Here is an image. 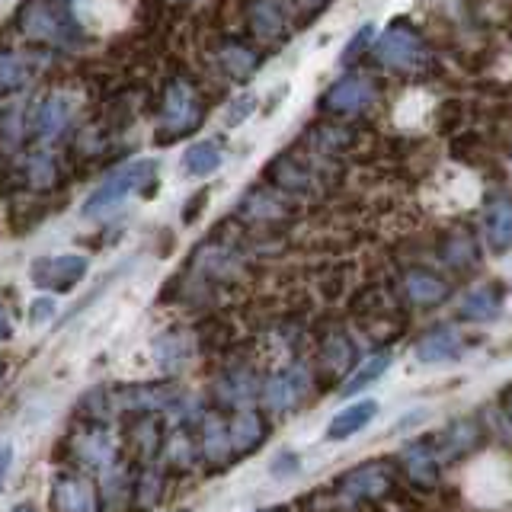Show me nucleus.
Returning <instances> with one entry per match:
<instances>
[{
  "mask_svg": "<svg viewBox=\"0 0 512 512\" xmlns=\"http://www.w3.org/2000/svg\"><path fill=\"white\" fill-rule=\"evenodd\" d=\"M244 16H247L250 32L263 42H282L288 39V29H292L288 0H250Z\"/></svg>",
  "mask_w": 512,
  "mask_h": 512,
  "instance_id": "ddd939ff",
  "label": "nucleus"
},
{
  "mask_svg": "<svg viewBox=\"0 0 512 512\" xmlns=\"http://www.w3.org/2000/svg\"><path fill=\"white\" fill-rule=\"evenodd\" d=\"M352 362H356V343L349 340V333L340 327L327 330L324 340H320V365H324L330 375H346Z\"/></svg>",
  "mask_w": 512,
  "mask_h": 512,
  "instance_id": "a878e982",
  "label": "nucleus"
},
{
  "mask_svg": "<svg viewBox=\"0 0 512 512\" xmlns=\"http://www.w3.org/2000/svg\"><path fill=\"white\" fill-rule=\"evenodd\" d=\"M10 333H13V327H10V317H7V311H4V304H0V343H4Z\"/></svg>",
  "mask_w": 512,
  "mask_h": 512,
  "instance_id": "79ce46f5",
  "label": "nucleus"
},
{
  "mask_svg": "<svg viewBox=\"0 0 512 512\" xmlns=\"http://www.w3.org/2000/svg\"><path fill=\"white\" fill-rule=\"evenodd\" d=\"M253 394H256V381L250 368H237V372H228L218 381V397H221V404H228V407L244 410L253 400Z\"/></svg>",
  "mask_w": 512,
  "mask_h": 512,
  "instance_id": "c756f323",
  "label": "nucleus"
},
{
  "mask_svg": "<svg viewBox=\"0 0 512 512\" xmlns=\"http://www.w3.org/2000/svg\"><path fill=\"white\" fill-rule=\"evenodd\" d=\"M10 512H39L36 506H29V503H23V506H16V509H10Z\"/></svg>",
  "mask_w": 512,
  "mask_h": 512,
  "instance_id": "37998d69",
  "label": "nucleus"
},
{
  "mask_svg": "<svg viewBox=\"0 0 512 512\" xmlns=\"http://www.w3.org/2000/svg\"><path fill=\"white\" fill-rule=\"evenodd\" d=\"M4 372H7V365H4V359H0V378H4Z\"/></svg>",
  "mask_w": 512,
  "mask_h": 512,
  "instance_id": "c03bdc74",
  "label": "nucleus"
},
{
  "mask_svg": "<svg viewBox=\"0 0 512 512\" xmlns=\"http://www.w3.org/2000/svg\"><path fill=\"white\" fill-rule=\"evenodd\" d=\"M208 196H212V189H208V186H202V189H199V199L192 196V199L186 202V208H183V221H186V224H192V221H196V218L202 215V208H205Z\"/></svg>",
  "mask_w": 512,
  "mask_h": 512,
  "instance_id": "e433bc0d",
  "label": "nucleus"
},
{
  "mask_svg": "<svg viewBox=\"0 0 512 512\" xmlns=\"http://www.w3.org/2000/svg\"><path fill=\"white\" fill-rule=\"evenodd\" d=\"M388 365H391V352H378V356L365 359L359 368H352V372H349V378H346V384H343V394L349 397V394L365 391L368 384H375L384 372H388Z\"/></svg>",
  "mask_w": 512,
  "mask_h": 512,
  "instance_id": "2f4dec72",
  "label": "nucleus"
},
{
  "mask_svg": "<svg viewBox=\"0 0 512 512\" xmlns=\"http://www.w3.org/2000/svg\"><path fill=\"white\" fill-rule=\"evenodd\" d=\"M183 512H186V509H183Z\"/></svg>",
  "mask_w": 512,
  "mask_h": 512,
  "instance_id": "a18cd8bd",
  "label": "nucleus"
},
{
  "mask_svg": "<svg viewBox=\"0 0 512 512\" xmlns=\"http://www.w3.org/2000/svg\"><path fill=\"white\" fill-rule=\"evenodd\" d=\"M87 256L77 253H64V256H39L29 266V279L36 288H45V292H71L74 285L84 282L87 276Z\"/></svg>",
  "mask_w": 512,
  "mask_h": 512,
  "instance_id": "9b49d317",
  "label": "nucleus"
},
{
  "mask_svg": "<svg viewBox=\"0 0 512 512\" xmlns=\"http://www.w3.org/2000/svg\"><path fill=\"white\" fill-rule=\"evenodd\" d=\"M154 186H157V160H132V164L119 167L103 186H96L90 192V199L84 202V215L100 218L112 212V208H119L132 192H154Z\"/></svg>",
  "mask_w": 512,
  "mask_h": 512,
  "instance_id": "7ed1b4c3",
  "label": "nucleus"
},
{
  "mask_svg": "<svg viewBox=\"0 0 512 512\" xmlns=\"http://www.w3.org/2000/svg\"><path fill=\"white\" fill-rule=\"evenodd\" d=\"M311 381H314V375H311L308 365H301V362L285 365L282 372H276L263 384L266 410L269 413H288V410L301 407L311 394Z\"/></svg>",
  "mask_w": 512,
  "mask_h": 512,
  "instance_id": "9d476101",
  "label": "nucleus"
},
{
  "mask_svg": "<svg viewBox=\"0 0 512 512\" xmlns=\"http://www.w3.org/2000/svg\"><path fill=\"white\" fill-rule=\"evenodd\" d=\"M484 240L493 253L512 250V199L496 196L484 208Z\"/></svg>",
  "mask_w": 512,
  "mask_h": 512,
  "instance_id": "4be33fe9",
  "label": "nucleus"
},
{
  "mask_svg": "<svg viewBox=\"0 0 512 512\" xmlns=\"http://www.w3.org/2000/svg\"><path fill=\"white\" fill-rule=\"evenodd\" d=\"M356 141H359L356 128L336 125V122H320V125H311L308 132H304V144H308L317 157H340V154L356 148Z\"/></svg>",
  "mask_w": 512,
  "mask_h": 512,
  "instance_id": "412c9836",
  "label": "nucleus"
},
{
  "mask_svg": "<svg viewBox=\"0 0 512 512\" xmlns=\"http://www.w3.org/2000/svg\"><path fill=\"white\" fill-rule=\"evenodd\" d=\"M442 461H455V458H468L487 445V429L480 426L474 416H461L452 426H448L442 436H436Z\"/></svg>",
  "mask_w": 512,
  "mask_h": 512,
  "instance_id": "f3484780",
  "label": "nucleus"
},
{
  "mask_svg": "<svg viewBox=\"0 0 512 512\" xmlns=\"http://www.w3.org/2000/svg\"><path fill=\"white\" fill-rule=\"evenodd\" d=\"M36 77V61L26 52H16V48L0 45V96H13L32 84Z\"/></svg>",
  "mask_w": 512,
  "mask_h": 512,
  "instance_id": "5701e85b",
  "label": "nucleus"
},
{
  "mask_svg": "<svg viewBox=\"0 0 512 512\" xmlns=\"http://www.w3.org/2000/svg\"><path fill=\"white\" fill-rule=\"evenodd\" d=\"M208 116L205 100L186 77H170L160 100V125H157V144L180 141L192 132H199Z\"/></svg>",
  "mask_w": 512,
  "mask_h": 512,
  "instance_id": "f03ea898",
  "label": "nucleus"
},
{
  "mask_svg": "<svg viewBox=\"0 0 512 512\" xmlns=\"http://www.w3.org/2000/svg\"><path fill=\"white\" fill-rule=\"evenodd\" d=\"M500 410L506 416V423L512 426V384H506V388L500 391Z\"/></svg>",
  "mask_w": 512,
  "mask_h": 512,
  "instance_id": "a19ab883",
  "label": "nucleus"
},
{
  "mask_svg": "<svg viewBox=\"0 0 512 512\" xmlns=\"http://www.w3.org/2000/svg\"><path fill=\"white\" fill-rule=\"evenodd\" d=\"M52 503L58 512H100V493L87 477L58 474L52 484Z\"/></svg>",
  "mask_w": 512,
  "mask_h": 512,
  "instance_id": "a211bd4d",
  "label": "nucleus"
},
{
  "mask_svg": "<svg viewBox=\"0 0 512 512\" xmlns=\"http://www.w3.org/2000/svg\"><path fill=\"white\" fill-rule=\"evenodd\" d=\"M375 58H378L381 68H391V71H416V68H423V64L429 61V48H426L420 32H416L410 23L394 20L378 36V42H375Z\"/></svg>",
  "mask_w": 512,
  "mask_h": 512,
  "instance_id": "423d86ee",
  "label": "nucleus"
},
{
  "mask_svg": "<svg viewBox=\"0 0 512 512\" xmlns=\"http://www.w3.org/2000/svg\"><path fill=\"white\" fill-rule=\"evenodd\" d=\"M400 292L413 304V308H436V304L452 298V282L432 269L410 266L404 276H400Z\"/></svg>",
  "mask_w": 512,
  "mask_h": 512,
  "instance_id": "4468645a",
  "label": "nucleus"
},
{
  "mask_svg": "<svg viewBox=\"0 0 512 512\" xmlns=\"http://www.w3.org/2000/svg\"><path fill=\"white\" fill-rule=\"evenodd\" d=\"M503 304H506V285L503 282H484L461 298L458 317L468 320V324H490V320H496L503 314Z\"/></svg>",
  "mask_w": 512,
  "mask_h": 512,
  "instance_id": "aec40b11",
  "label": "nucleus"
},
{
  "mask_svg": "<svg viewBox=\"0 0 512 512\" xmlns=\"http://www.w3.org/2000/svg\"><path fill=\"white\" fill-rule=\"evenodd\" d=\"M228 436H231L234 455H250L253 448L263 445L266 439V420L256 410L244 407V410H237V416L228 423Z\"/></svg>",
  "mask_w": 512,
  "mask_h": 512,
  "instance_id": "b1692460",
  "label": "nucleus"
},
{
  "mask_svg": "<svg viewBox=\"0 0 512 512\" xmlns=\"http://www.w3.org/2000/svg\"><path fill=\"white\" fill-rule=\"evenodd\" d=\"M61 180H64V170L58 160L42 148H32L0 170V192H4V196H16V192L26 189V192H42V196H48V192H55L61 186Z\"/></svg>",
  "mask_w": 512,
  "mask_h": 512,
  "instance_id": "20e7f679",
  "label": "nucleus"
},
{
  "mask_svg": "<svg viewBox=\"0 0 512 512\" xmlns=\"http://www.w3.org/2000/svg\"><path fill=\"white\" fill-rule=\"evenodd\" d=\"M394 464L391 461H365L359 468L340 474L336 496L340 503H378L394 490Z\"/></svg>",
  "mask_w": 512,
  "mask_h": 512,
  "instance_id": "0eeeda50",
  "label": "nucleus"
},
{
  "mask_svg": "<svg viewBox=\"0 0 512 512\" xmlns=\"http://www.w3.org/2000/svg\"><path fill=\"white\" fill-rule=\"evenodd\" d=\"M295 468H298V458L292 452H282L276 461H272V474H279V477H288Z\"/></svg>",
  "mask_w": 512,
  "mask_h": 512,
  "instance_id": "4c0bfd02",
  "label": "nucleus"
},
{
  "mask_svg": "<svg viewBox=\"0 0 512 512\" xmlns=\"http://www.w3.org/2000/svg\"><path fill=\"white\" fill-rule=\"evenodd\" d=\"M212 64L218 68V74L228 80H250L256 71H260L263 55L240 39H221L218 48L212 52Z\"/></svg>",
  "mask_w": 512,
  "mask_h": 512,
  "instance_id": "dca6fc26",
  "label": "nucleus"
},
{
  "mask_svg": "<svg viewBox=\"0 0 512 512\" xmlns=\"http://www.w3.org/2000/svg\"><path fill=\"white\" fill-rule=\"evenodd\" d=\"M266 180L272 189L285 192V196H317L333 180V164L324 160H308L298 154H279L272 164L266 167Z\"/></svg>",
  "mask_w": 512,
  "mask_h": 512,
  "instance_id": "39448f33",
  "label": "nucleus"
},
{
  "mask_svg": "<svg viewBox=\"0 0 512 512\" xmlns=\"http://www.w3.org/2000/svg\"><path fill=\"white\" fill-rule=\"evenodd\" d=\"M167 458H173L180 468H186V464L196 458V442H189L186 436H176V439H170V445H167Z\"/></svg>",
  "mask_w": 512,
  "mask_h": 512,
  "instance_id": "f704fd0d",
  "label": "nucleus"
},
{
  "mask_svg": "<svg viewBox=\"0 0 512 512\" xmlns=\"http://www.w3.org/2000/svg\"><path fill=\"white\" fill-rule=\"evenodd\" d=\"M413 356L423 365H442V362H455L464 356V336L452 324H439L429 327L420 340L413 343Z\"/></svg>",
  "mask_w": 512,
  "mask_h": 512,
  "instance_id": "2eb2a0df",
  "label": "nucleus"
},
{
  "mask_svg": "<svg viewBox=\"0 0 512 512\" xmlns=\"http://www.w3.org/2000/svg\"><path fill=\"white\" fill-rule=\"evenodd\" d=\"M202 455L218 468V464H228L234 458L231 452V436H228V423L221 420L218 413H208L202 420Z\"/></svg>",
  "mask_w": 512,
  "mask_h": 512,
  "instance_id": "bb28decb",
  "label": "nucleus"
},
{
  "mask_svg": "<svg viewBox=\"0 0 512 512\" xmlns=\"http://www.w3.org/2000/svg\"><path fill=\"white\" fill-rule=\"evenodd\" d=\"M55 311V301L52 298H39L36 304H32V324H42V320H48Z\"/></svg>",
  "mask_w": 512,
  "mask_h": 512,
  "instance_id": "58836bf2",
  "label": "nucleus"
},
{
  "mask_svg": "<svg viewBox=\"0 0 512 512\" xmlns=\"http://www.w3.org/2000/svg\"><path fill=\"white\" fill-rule=\"evenodd\" d=\"M372 39H375V26H362V29L356 32V36H352V42L343 48V64H352V61H356V55H362Z\"/></svg>",
  "mask_w": 512,
  "mask_h": 512,
  "instance_id": "72a5a7b5",
  "label": "nucleus"
},
{
  "mask_svg": "<svg viewBox=\"0 0 512 512\" xmlns=\"http://www.w3.org/2000/svg\"><path fill=\"white\" fill-rule=\"evenodd\" d=\"M397 464L413 487L432 490L439 484V474H442V452H439L436 436H420V439L407 442L400 448Z\"/></svg>",
  "mask_w": 512,
  "mask_h": 512,
  "instance_id": "f8f14e48",
  "label": "nucleus"
},
{
  "mask_svg": "<svg viewBox=\"0 0 512 512\" xmlns=\"http://www.w3.org/2000/svg\"><path fill=\"white\" fill-rule=\"evenodd\" d=\"M10 464H13V448L10 445H0V487H4V477L10 471Z\"/></svg>",
  "mask_w": 512,
  "mask_h": 512,
  "instance_id": "ea45409f",
  "label": "nucleus"
},
{
  "mask_svg": "<svg viewBox=\"0 0 512 512\" xmlns=\"http://www.w3.org/2000/svg\"><path fill=\"white\" fill-rule=\"evenodd\" d=\"M221 164H224V154L215 141H196L183 157V170L189 176H208L221 170Z\"/></svg>",
  "mask_w": 512,
  "mask_h": 512,
  "instance_id": "7c9ffc66",
  "label": "nucleus"
},
{
  "mask_svg": "<svg viewBox=\"0 0 512 512\" xmlns=\"http://www.w3.org/2000/svg\"><path fill=\"white\" fill-rule=\"evenodd\" d=\"M378 416V404L375 400H356V404L343 407L340 413L333 416L330 426H327V439L330 442H343L349 436H356V432H362L368 423H372Z\"/></svg>",
  "mask_w": 512,
  "mask_h": 512,
  "instance_id": "393cba45",
  "label": "nucleus"
},
{
  "mask_svg": "<svg viewBox=\"0 0 512 512\" xmlns=\"http://www.w3.org/2000/svg\"><path fill=\"white\" fill-rule=\"evenodd\" d=\"M71 112H74V100L64 90H48L42 93L39 100H32V106L26 109V119H23V132L29 141H55L64 128L71 122Z\"/></svg>",
  "mask_w": 512,
  "mask_h": 512,
  "instance_id": "6e6552de",
  "label": "nucleus"
},
{
  "mask_svg": "<svg viewBox=\"0 0 512 512\" xmlns=\"http://www.w3.org/2000/svg\"><path fill=\"white\" fill-rule=\"evenodd\" d=\"M442 260L452 266V269H458V272H468V269H474L477 266V260H480V250H477V240L468 234V231H455V234H448L445 240H442Z\"/></svg>",
  "mask_w": 512,
  "mask_h": 512,
  "instance_id": "cd10ccee",
  "label": "nucleus"
},
{
  "mask_svg": "<svg viewBox=\"0 0 512 512\" xmlns=\"http://www.w3.org/2000/svg\"><path fill=\"white\" fill-rule=\"evenodd\" d=\"M13 26L32 42L68 48V52L87 42V32L80 29L64 0H23L20 10L13 13Z\"/></svg>",
  "mask_w": 512,
  "mask_h": 512,
  "instance_id": "f257e3e1",
  "label": "nucleus"
},
{
  "mask_svg": "<svg viewBox=\"0 0 512 512\" xmlns=\"http://www.w3.org/2000/svg\"><path fill=\"white\" fill-rule=\"evenodd\" d=\"M378 84L365 74H346L336 84H330V90L320 96V109L330 112V116H359V112H368L378 103Z\"/></svg>",
  "mask_w": 512,
  "mask_h": 512,
  "instance_id": "1a4fd4ad",
  "label": "nucleus"
},
{
  "mask_svg": "<svg viewBox=\"0 0 512 512\" xmlns=\"http://www.w3.org/2000/svg\"><path fill=\"white\" fill-rule=\"evenodd\" d=\"M292 202L285 199V192L279 189H250L244 199L237 205V215L247 218L253 224H276V221H285L292 218Z\"/></svg>",
  "mask_w": 512,
  "mask_h": 512,
  "instance_id": "6ab92c4d",
  "label": "nucleus"
},
{
  "mask_svg": "<svg viewBox=\"0 0 512 512\" xmlns=\"http://www.w3.org/2000/svg\"><path fill=\"white\" fill-rule=\"evenodd\" d=\"M128 442L135 445V452L141 458H154L160 452V445H164V429H160L157 416L151 413H138L132 429H128Z\"/></svg>",
  "mask_w": 512,
  "mask_h": 512,
  "instance_id": "c85d7f7f",
  "label": "nucleus"
},
{
  "mask_svg": "<svg viewBox=\"0 0 512 512\" xmlns=\"http://www.w3.org/2000/svg\"><path fill=\"white\" fill-rule=\"evenodd\" d=\"M288 4H292L295 13L301 16L304 23H308V20H314L317 13H324L330 7V0H288Z\"/></svg>",
  "mask_w": 512,
  "mask_h": 512,
  "instance_id": "c9c22d12",
  "label": "nucleus"
},
{
  "mask_svg": "<svg viewBox=\"0 0 512 512\" xmlns=\"http://www.w3.org/2000/svg\"><path fill=\"white\" fill-rule=\"evenodd\" d=\"M256 109V96L253 93H244V96H237V100L231 103V112H224V125H240L244 122L250 112Z\"/></svg>",
  "mask_w": 512,
  "mask_h": 512,
  "instance_id": "473e14b6",
  "label": "nucleus"
}]
</instances>
